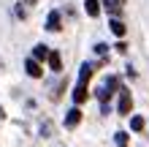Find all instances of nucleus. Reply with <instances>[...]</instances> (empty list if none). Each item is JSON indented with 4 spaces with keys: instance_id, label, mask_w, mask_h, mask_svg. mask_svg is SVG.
<instances>
[{
    "instance_id": "obj_17",
    "label": "nucleus",
    "mask_w": 149,
    "mask_h": 147,
    "mask_svg": "<svg viewBox=\"0 0 149 147\" xmlns=\"http://www.w3.org/2000/svg\"><path fill=\"white\" fill-rule=\"evenodd\" d=\"M24 3H36V0H24Z\"/></svg>"
},
{
    "instance_id": "obj_13",
    "label": "nucleus",
    "mask_w": 149,
    "mask_h": 147,
    "mask_svg": "<svg viewBox=\"0 0 149 147\" xmlns=\"http://www.w3.org/2000/svg\"><path fill=\"white\" fill-rule=\"evenodd\" d=\"M130 128H133V131H144V117H130Z\"/></svg>"
},
{
    "instance_id": "obj_6",
    "label": "nucleus",
    "mask_w": 149,
    "mask_h": 147,
    "mask_svg": "<svg viewBox=\"0 0 149 147\" xmlns=\"http://www.w3.org/2000/svg\"><path fill=\"white\" fill-rule=\"evenodd\" d=\"M49 68H52V71H63V57H60L57 55V52H49Z\"/></svg>"
},
{
    "instance_id": "obj_10",
    "label": "nucleus",
    "mask_w": 149,
    "mask_h": 147,
    "mask_svg": "<svg viewBox=\"0 0 149 147\" xmlns=\"http://www.w3.org/2000/svg\"><path fill=\"white\" fill-rule=\"evenodd\" d=\"M92 79V65L90 63H84L81 65V71H79V82H90Z\"/></svg>"
},
{
    "instance_id": "obj_4",
    "label": "nucleus",
    "mask_w": 149,
    "mask_h": 147,
    "mask_svg": "<svg viewBox=\"0 0 149 147\" xmlns=\"http://www.w3.org/2000/svg\"><path fill=\"white\" fill-rule=\"evenodd\" d=\"M79 123H81V112H79V106H73L65 117V128H76Z\"/></svg>"
},
{
    "instance_id": "obj_3",
    "label": "nucleus",
    "mask_w": 149,
    "mask_h": 147,
    "mask_svg": "<svg viewBox=\"0 0 149 147\" xmlns=\"http://www.w3.org/2000/svg\"><path fill=\"white\" fill-rule=\"evenodd\" d=\"M24 68H27V74L33 76V79H41V76H43V68H41V63L36 57H30L27 63H24Z\"/></svg>"
},
{
    "instance_id": "obj_12",
    "label": "nucleus",
    "mask_w": 149,
    "mask_h": 147,
    "mask_svg": "<svg viewBox=\"0 0 149 147\" xmlns=\"http://www.w3.org/2000/svg\"><path fill=\"white\" fill-rule=\"evenodd\" d=\"M114 142H117L119 147H127V144H130V139H127L125 131H117V134H114Z\"/></svg>"
},
{
    "instance_id": "obj_15",
    "label": "nucleus",
    "mask_w": 149,
    "mask_h": 147,
    "mask_svg": "<svg viewBox=\"0 0 149 147\" xmlns=\"http://www.w3.org/2000/svg\"><path fill=\"white\" fill-rule=\"evenodd\" d=\"M3 117H6V112H3V106H0V120H3Z\"/></svg>"
},
{
    "instance_id": "obj_8",
    "label": "nucleus",
    "mask_w": 149,
    "mask_h": 147,
    "mask_svg": "<svg viewBox=\"0 0 149 147\" xmlns=\"http://www.w3.org/2000/svg\"><path fill=\"white\" fill-rule=\"evenodd\" d=\"M33 57H36V60H46L49 57V46L46 44H36V46H33Z\"/></svg>"
},
{
    "instance_id": "obj_16",
    "label": "nucleus",
    "mask_w": 149,
    "mask_h": 147,
    "mask_svg": "<svg viewBox=\"0 0 149 147\" xmlns=\"http://www.w3.org/2000/svg\"><path fill=\"white\" fill-rule=\"evenodd\" d=\"M117 3H119V6H125V0H117Z\"/></svg>"
},
{
    "instance_id": "obj_11",
    "label": "nucleus",
    "mask_w": 149,
    "mask_h": 147,
    "mask_svg": "<svg viewBox=\"0 0 149 147\" xmlns=\"http://www.w3.org/2000/svg\"><path fill=\"white\" fill-rule=\"evenodd\" d=\"M100 6H106V11L114 14V16L119 14V3H117V0H100Z\"/></svg>"
},
{
    "instance_id": "obj_1",
    "label": "nucleus",
    "mask_w": 149,
    "mask_h": 147,
    "mask_svg": "<svg viewBox=\"0 0 149 147\" xmlns=\"http://www.w3.org/2000/svg\"><path fill=\"white\" fill-rule=\"evenodd\" d=\"M117 112L122 117H127L130 112H133V96H130V90H125V87H119V106H117Z\"/></svg>"
},
{
    "instance_id": "obj_7",
    "label": "nucleus",
    "mask_w": 149,
    "mask_h": 147,
    "mask_svg": "<svg viewBox=\"0 0 149 147\" xmlns=\"http://www.w3.org/2000/svg\"><path fill=\"white\" fill-rule=\"evenodd\" d=\"M46 30H52V33H57V30H60V14H57V11H52V14H49V19H46Z\"/></svg>"
},
{
    "instance_id": "obj_5",
    "label": "nucleus",
    "mask_w": 149,
    "mask_h": 147,
    "mask_svg": "<svg viewBox=\"0 0 149 147\" xmlns=\"http://www.w3.org/2000/svg\"><path fill=\"white\" fill-rule=\"evenodd\" d=\"M109 27H111V33H114V36H117V38H122V36H125V33H127V27H125V25H122V19H117V16H114V19L109 22Z\"/></svg>"
},
{
    "instance_id": "obj_14",
    "label": "nucleus",
    "mask_w": 149,
    "mask_h": 147,
    "mask_svg": "<svg viewBox=\"0 0 149 147\" xmlns=\"http://www.w3.org/2000/svg\"><path fill=\"white\" fill-rule=\"evenodd\" d=\"M95 52H98V55H106L109 46H106V44H98V46H95Z\"/></svg>"
},
{
    "instance_id": "obj_9",
    "label": "nucleus",
    "mask_w": 149,
    "mask_h": 147,
    "mask_svg": "<svg viewBox=\"0 0 149 147\" xmlns=\"http://www.w3.org/2000/svg\"><path fill=\"white\" fill-rule=\"evenodd\" d=\"M84 8L90 16H98L100 14V0H84Z\"/></svg>"
},
{
    "instance_id": "obj_2",
    "label": "nucleus",
    "mask_w": 149,
    "mask_h": 147,
    "mask_svg": "<svg viewBox=\"0 0 149 147\" xmlns=\"http://www.w3.org/2000/svg\"><path fill=\"white\" fill-rule=\"evenodd\" d=\"M87 98H90V90H87V82H79L76 90H73V103L79 106V103H84Z\"/></svg>"
}]
</instances>
